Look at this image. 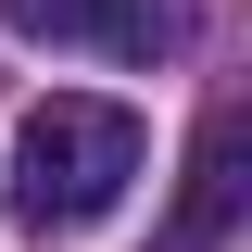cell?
Wrapping results in <instances>:
<instances>
[{
	"mask_svg": "<svg viewBox=\"0 0 252 252\" xmlns=\"http://www.w3.org/2000/svg\"><path fill=\"white\" fill-rule=\"evenodd\" d=\"M126 177H139V114H126V101L63 89V101H38L26 139H13V215H26V240L101 227L126 202Z\"/></svg>",
	"mask_w": 252,
	"mask_h": 252,
	"instance_id": "1",
	"label": "cell"
},
{
	"mask_svg": "<svg viewBox=\"0 0 252 252\" xmlns=\"http://www.w3.org/2000/svg\"><path fill=\"white\" fill-rule=\"evenodd\" d=\"M13 26L38 51H89V63H164L189 38L177 0H13Z\"/></svg>",
	"mask_w": 252,
	"mask_h": 252,
	"instance_id": "2",
	"label": "cell"
},
{
	"mask_svg": "<svg viewBox=\"0 0 252 252\" xmlns=\"http://www.w3.org/2000/svg\"><path fill=\"white\" fill-rule=\"evenodd\" d=\"M227 189H240V114L202 126V177H189V227H177V252H202V240L227 227Z\"/></svg>",
	"mask_w": 252,
	"mask_h": 252,
	"instance_id": "3",
	"label": "cell"
}]
</instances>
